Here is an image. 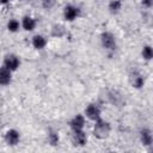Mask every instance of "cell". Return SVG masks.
<instances>
[{
	"instance_id": "6da1fadb",
	"label": "cell",
	"mask_w": 153,
	"mask_h": 153,
	"mask_svg": "<svg viewBox=\"0 0 153 153\" xmlns=\"http://www.w3.org/2000/svg\"><path fill=\"white\" fill-rule=\"evenodd\" d=\"M109 133H110V124L100 118L97 120L94 129H93V134L99 139H104L109 135Z\"/></svg>"
},
{
	"instance_id": "7a4b0ae2",
	"label": "cell",
	"mask_w": 153,
	"mask_h": 153,
	"mask_svg": "<svg viewBox=\"0 0 153 153\" xmlns=\"http://www.w3.org/2000/svg\"><path fill=\"white\" fill-rule=\"evenodd\" d=\"M102 43H103V47L109 49V50H114L116 48L115 37L110 32H104L102 35Z\"/></svg>"
},
{
	"instance_id": "3957f363",
	"label": "cell",
	"mask_w": 153,
	"mask_h": 153,
	"mask_svg": "<svg viewBox=\"0 0 153 153\" xmlns=\"http://www.w3.org/2000/svg\"><path fill=\"white\" fill-rule=\"evenodd\" d=\"M4 66L7 67L10 71H16L19 66V60L16 55L13 54H10L5 57V61H4Z\"/></svg>"
},
{
	"instance_id": "277c9868",
	"label": "cell",
	"mask_w": 153,
	"mask_h": 153,
	"mask_svg": "<svg viewBox=\"0 0 153 153\" xmlns=\"http://www.w3.org/2000/svg\"><path fill=\"white\" fill-rule=\"evenodd\" d=\"M85 114H86V116H87L88 118L97 121V120H99L100 110H99V108H98L97 105H94V104H90V105L86 108Z\"/></svg>"
},
{
	"instance_id": "5b68a950",
	"label": "cell",
	"mask_w": 153,
	"mask_h": 153,
	"mask_svg": "<svg viewBox=\"0 0 153 153\" xmlns=\"http://www.w3.org/2000/svg\"><path fill=\"white\" fill-rule=\"evenodd\" d=\"M72 141H73L74 145H78V146L85 145V142H86V135L82 131V129L81 130H73Z\"/></svg>"
},
{
	"instance_id": "8992f818",
	"label": "cell",
	"mask_w": 153,
	"mask_h": 153,
	"mask_svg": "<svg viewBox=\"0 0 153 153\" xmlns=\"http://www.w3.org/2000/svg\"><path fill=\"white\" fill-rule=\"evenodd\" d=\"M84 123H85V120L81 115H76L75 117H73V120L71 121V128L73 130H81L82 127H84Z\"/></svg>"
},
{
	"instance_id": "52a82bcc",
	"label": "cell",
	"mask_w": 153,
	"mask_h": 153,
	"mask_svg": "<svg viewBox=\"0 0 153 153\" xmlns=\"http://www.w3.org/2000/svg\"><path fill=\"white\" fill-rule=\"evenodd\" d=\"M63 14H65V18H66L67 20H73V19H75L76 16L79 14V11H78V8L74 7V6H66Z\"/></svg>"
},
{
	"instance_id": "ba28073f",
	"label": "cell",
	"mask_w": 153,
	"mask_h": 153,
	"mask_svg": "<svg viewBox=\"0 0 153 153\" xmlns=\"http://www.w3.org/2000/svg\"><path fill=\"white\" fill-rule=\"evenodd\" d=\"M129 81H130V84H131L134 87H136V88H139V87H141V86L143 85V78H142L139 73H136V72H134V73L130 74Z\"/></svg>"
},
{
	"instance_id": "9c48e42d",
	"label": "cell",
	"mask_w": 153,
	"mask_h": 153,
	"mask_svg": "<svg viewBox=\"0 0 153 153\" xmlns=\"http://www.w3.org/2000/svg\"><path fill=\"white\" fill-rule=\"evenodd\" d=\"M11 72L7 67H2L1 71H0V82L1 85H7L10 81H11Z\"/></svg>"
},
{
	"instance_id": "30bf717a",
	"label": "cell",
	"mask_w": 153,
	"mask_h": 153,
	"mask_svg": "<svg viewBox=\"0 0 153 153\" xmlns=\"http://www.w3.org/2000/svg\"><path fill=\"white\" fill-rule=\"evenodd\" d=\"M6 141L10 145H17L18 141H19V134H18V131L14 130V129L8 130L6 133Z\"/></svg>"
},
{
	"instance_id": "8fae6325",
	"label": "cell",
	"mask_w": 153,
	"mask_h": 153,
	"mask_svg": "<svg viewBox=\"0 0 153 153\" xmlns=\"http://www.w3.org/2000/svg\"><path fill=\"white\" fill-rule=\"evenodd\" d=\"M45 43H47L45 38H44L43 36H41V35H37V36H35V37L32 38V44H33V47L37 48V49H42V48L45 45Z\"/></svg>"
},
{
	"instance_id": "7c38bea8",
	"label": "cell",
	"mask_w": 153,
	"mask_h": 153,
	"mask_svg": "<svg viewBox=\"0 0 153 153\" xmlns=\"http://www.w3.org/2000/svg\"><path fill=\"white\" fill-rule=\"evenodd\" d=\"M36 26V22L31 18V17H25L23 19V27L26 30V31H31L33 30Z\"/></svg>"
},
{
	"instance_id": "4fadbf2b",
	"label": "cell",
	"mask_w": 153,
	"mask_h": 153,
	"mask_svg": "<svg viewBox=\"0 0 153 153\" xmlns=\"http://www.w3.org/2000/svg\"><path fill=\"white\" fill-rule=\"evenodd\" d=\"M141 141H142V143L146 145V146L152 145L153 137H152V135H151V133H149L148 130H142V131H141Z\"/></svg>"
},
{
	"instance_id": "5bb4252c",
	"label": "cell",
	"mask_w": 153,
	"mask_h": 153,
	"mask_svg": "<svg viewBox=\"0 0 153 153\" xmlns=\"http://www.w3.org/2000/svg\"><path fill=\"white\" fill-rule=\"evenodd\" d=\"M120 8H121V1H120V0H114V1H111L110 5H109V10H110L112 13L118 12Z\"/></svg>"
},
{
	"instance_id": "9a60e30c",
	"label": "cell",
	"mask_w": 153,
	"mask_h": 153,
	"mask_svg": "<svg viewBox=\"0 0 153 153\" xmlns=\"http://www.w3.org/2000/svg\"><path fill=\"white\" fill-rule=\"evenodd\" d=\"M142 56L146 59V60H151L153 59V49L151 47H145L142 49Z\"/></svg>"
},
{
	"instance_id": "2e32d148",
	"label": "cell",
	"mask_w": 153,
	"mask_h": 153,
	"mask_svg": "<svg viewBox=\"0 0 153 153\" xmlns=\"http://www.w3.org/2000/svg\"><path fill=\"white\" fill-rule=\"evenodd\" d=\"M7 29H8L10 31L14 32V31H17V30L19 29V23H18L17 20L12 19V20H10V22H8V24H7Z\"/></svg>"
},
{
	"instance_id": "e0dca14e",
	"label": "cell",
	"mask_w": 153,
	"mask_h": 153,
	"mask_svg": "<svg viewBox=\"0 0 153 153\" xmlns=\"http://www.w3.org/2000/svg\"><path fill=\"white\" fill-rule=\"evenodd\" d=\"M55 4V0H43V7L45 8H51Z\"/></svg>"
},
{
	"instance_id": "ac0fdd59",
	"label": "cell",
	"mask_w": 153,
	"mask_h": 153,
	"mask_svg": "<svg viewBox=\"0 0 153 153\" xmlns=\"http://www.w3.org/2000/svg\"><path fill=\"white\" fill-rule=\"evenodd\" d=\"M59 141V136L56 134H50V143L51 145H56Z\"/></svg>"
},
{
	"instance_id": "d6986e66",
	"label": "cell",
	"mask_w": 153,
	"mask_h": 153,
	"mask_svg": "<svg viewBox=\"0 0 153 153\" xmlns=\"http://www.w3.org/2000/svg\"><path fill=\"white\" fill-rule=\"evenodd\" d=\"M142 4L145 5V6H152L153 5V0H142Z\"/></svg>"
},
{
	"instance_id": "ffe728a7",
	"label": "cell",
	"mask_w": 153,
	"mask_h": 153,
	"mask_svg": "<svg viewBox=\"0 0 153 153\" xmlns=\"http://www.w3.org/2000/svg\"><path fill=\"white\" fill-rule=\"evenodd\" d=\"M7 1H8V0H1V2H2V4H6Z\"/></svg>"
},
{
	"instance_id": "44dd1931",
	"label": "cell",
	"mask_w": 153,
	"mask_h": 153,
	"mask_svg": "<svg viewBox=\"0 0 153 153\" xmlns=\"http://www.w3.org/2000/svg\"><path fill=\"white\" fill-rule=\"evenodd\" d=\"M151 151H153V146H152V148H151Z\"/></svg>"
}]
</instances>
